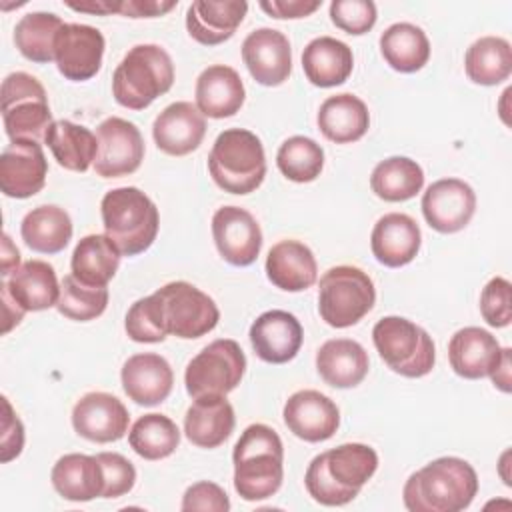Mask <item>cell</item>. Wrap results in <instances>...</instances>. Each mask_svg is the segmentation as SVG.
<instances>
[{"mask_svg":"<svg viewBox=\"0 0 512 512\" xmlns=\"http://www.w3.org/2000/svg\"><path fill=\"white\" fill-rule=\"evenodd\" d=\"M130 414L122 400L108 392H88L72 408V426L78 436L106 444L128 432Z\"/></svg>","mask_w":512,"mask_h":512,"instance_id":"obj_16","label":"cell"},{"mask_svg":"<svg viewBox=\"0 0 512 512\" xmlns=\"http://www.w3.org/2000/svg\"><path fill=\"white\" fill-rule=\"evenodd\" d=\"M108 306V288L106 286H88L80 282L74 274H66L60 282V296L56 308L62 316L88 322L98 318Z\"/></svg>","mask_w":512,"mask_h":512,"instance_id":"obj_43","label":"cell"},{"mask_svg":"<svg viewBox=\"0 0 512 512\" xmlns=\"http://www.w3.org/2000/svg\"><path fill=\"white\" fill-rule=\"evenodd\" d=\"M120 380L130 400L140 406H156L170 396L174 372L168 360L160 354L142 352L124 362Z\"/></svg>","mask_w":512,"mask_h":512,"instance_id":"obj_22","label":"cell"},{"mask_svg":"<svg viewBox=\"0 0 512 512\" xmlns=\"http://www.w3.org/2000/svg\"><path fill=\"white\" fill-rule=\"evenodd\" d=\"M302 68L314 86L332 88L348 80L354 68V56L346 42L332 36H318L306 44Z\"/></svg>","mask_w":512,"mask_h":512,"instance_id":"obj_32","label":"cell"},{"mask_svg":"<svg viewBox=\"0 0 512 512\" xmlns=\"http://www.w3.org/2000/svg\"><path fill=\"white\" fill-rule=\"evenodd\" d=\"M22 264H20V252L18 248L12 244L10 236L4 232L2 234V278H8L14 270H18Z\"/></svg>","mask_w":512,"mask_h":512,"instance_id":"obj_54","label":"cell"},{"mask_svg":"<svg viewBox=\"0 0 512 512\" xmlns=\"http://www.w3.org/2000/svg\"><path fill=\"white\" fill-rule=\"evenodd\" d=\"M124 328L134 342H142V344H156L168 336V332L162 326L160 312L152 294L136 300L130 306Z\"/></svg>","mask_w":512,"mask_h":512,"instance_id":"obj_44","label":"cell"},{"mask_svg":"<svg viewBox=\"0 0 512 512\" xmlns=\"http://www.w3.org/2000/svg\"><path fill=\"white\" fill-rule=\"evenodd\" d=\"M66 22L52 12H30L22 16L14 28V42L20 54L36 64L54 60L56 38Z\"/></svg>","mask_w":512,"mask_h":512,"instance_id":"obj_40","label":"cell"},{"mask_svg":"<svg viewBox=\"0 0 512 512\" xmlns=\"http://www.w3.org/2000/svg\"><path fill=\"white\" fill-rule=\"evenodd\" d=\"M2 406H4V418H2V448H0L2 454H0V460L10 462L24 448V426H22L20 418L14 414L6 396L2 398Z\"/></svg>","mask_w":512,"mask_h":512,"instance_id":"obj_49","label":"cell"},{"mask_svg":"<svg viewBox=\"0 0 512 512\" xmlns=\"http://www.w3.org/2000/svg\"><path fill=\"white\" fill-rule=\"evenodd\" d=\"M468 78L480 86H496L512 72V48L506 38L482 36L470 44L464 56Z\"/></svg>","mask_w":512,"mask_h":512,"instance_id":"obj_39","label":"cell"},{"mask_svg":"<svg viewBox=\"0 0 512 512\" xmlns=\"http://www.w3.org/2000/svg\"><path fill=\"white\" fill-rule=\"evenodd\" d=\"M212 236L220 256L232 266H250L262 250L260 224L240 206H222L214 212Z\"/></svg>","mask_w":512,"mask_h":512,"instance_id":"obj_15","label":"cell"},{"mask_svg":"<svg viewBox=\"0 0 512 512\" xmlns=\"http://www.w3.org/2000/svg\"><path fill=\"white\" fill-rule=\"evenodd\" d=\"M266 276L280 290L302 292L316 282L318 264L304 242L280 240L266 256Z\"/></svg>","mask_w":512,"mask_h":512,"instance_id":"obj_27","label":"cell"},{"mask_svg":"<svg viewBox=\"0 0 512 512\" xmlns=\"http://www.w3.org/2000/svg\"><path fill=\"white\" fill-rule=\"evenodd\" d=\"M476 492V470L462 458L442 456L406 480L402 498L410 512H460L472 504Z\"/></svg>","mask_w":512,"mask_h":512,"instance_id":"obj_2","label":"cell"},{"mask_svg":"<svg viewBox=\"0 0 512 512\" xmlns=\"http://www.w3.org/2000/svg\"><path fill=\"white\" fill-rule=\"evenodd\" d=\"M316 120L324 138L336 144H350L360 140L370 126L366 104L350 92L326 98L320 104Z\"/></svg>","mask_w":512,"mask_h":512,"instance_id":"obj_33","label":"cell"},{"mask_svg":"<svg viewBox=\"0 0 512 512\" xmlns=\"http://www.w3.org/2000/svg\"><path fill=\"white\" fill-rule=\"evenodd\" d=\"M176 0H122V16L128 18H154L170 12Z\"/></svg>","mask_w":512,"mask_h":512,"instance_id":"obj_51","label":"cell"},{"mask_svg":"<svg viewBox=\"0 0 512 512\" xmlns=\"http://www.w3.org/2000/svg\"><path fill=\"white\" fill-rule=\"evenodd\" d=\"M278 170L292 182H312L324 168V150L308 136H290L276 154Z\"/></svg>","mask_w":512,"mask_h":512,"instance_id":"obj_42","label":"cell"},{"mask_svg":"<svg viewBox=\"0 0 512 512\" xmlns=\"http://www.w3.org/2000/svg\"><path fill=\"white\" fill-rule=\"evenodd\" d=\"M374 302V282L356 266H334L320 278L318 312L332 328L358 324L372 310Z\"/></svg>","mask_w":512,"mask_h":512,"instance_id":"obj_8","label":"cell"},{"mask_svg":"<svg viewBox=\"0 0 512 512\" xmlns=\"http://www.w3.org/2000/svg\"><path fill=\"white\" fill-rule=\"evenodd\" d=\"M482 318L492 328H506L512 322V286L506 278H492L480 294Z\"/></svg>","mask_w":512,"mask_h":512,"instance_id":"obj_46","label":"cell"},{"mask_svg":"<svg viewBox=\"0 0 512 512\" xmlns=\"http://www.w3.org/2000/svg\"><path fill=\"white\" fill-rule=\"evenodd\" d=\"M250 344L256 356L268 364L290 362L302 346V326L286 310L262 312L250 326Z\"/></svg>","mask_w":512,"mask_h":512,"instance_id":"obj_20","label":"cell"},{"mask_svg":"<svg viewBox=\"0 0 512 512\" xmlns=\"http://www.w3.org/2000/svg\"><path fill=\"white\" fill-rule=\"evenodd\" d=\"M322 0H262L260 8L272 18H306L320 8Z\"/></svg>","mask_w":512,"mask_h":512,"instance_id":"obj_50","label":"cell"},{"mask_svg":"<svg viewBox=\"0 0 512 512\" xmlns=\"http://www.w3.org/2000/svg\"><path fill=\"white\" fill-rule=\"evenodd\" d=\"M162 326L168 334L190 340L216 328L220 312L216 302L190 282H168L152 292Z\"/></svg>","mask_w":512,"mask_h":512,"instance_id":"obj_10","label":"cell"},{"mask_svg":"<svg viewBox=\"0 0 512 512\" xmlns=\"http://www.w3.org/2000/svg\"><path fill=\"white\" fill-rule=\"evenodd\" d=\"M246 372V356L236 340L220 338L202 348L186 366L184 384L192 398L226 396Z\"/></svg>","mask_w":512,"mask_h":512,"instance_id":"obj_11","label":"cell"},{"mask_svg":"<svg viewBox=\"0 0 512 512\" xmlns=\"http://www.w3.org/2000/svg\"><path fill=\"white\" fill-rule=\"evenodd\" d=\"M206 134L204 114L192 102H172L152 124L156 146L170 156H186L202 144Z\"/></svg>","mask_w":512,"mask_h":512,"instance_id":"obj_21","label":"cell"},{"mask_svg":"<svg viewBox=\"0 0 512 512\" xmlns=\"http://www.w3.org/2000/svg\"><path fill=\"white\" fill-rule=\"evenodd\" d=\"M490 378L494 386H498L502 392H510V348H502V358L492 370Z\"/></svg>","mask_w":512,"mask_h":512,"instance_id":"obj_55","label":"cell"},{"mask_svg":"<svg viewBox=\"0 0 512 512\" xmlns=\"http://www.w3.org/2000/svg\"><path fill=\"white\" fill-rule=\"evenodd\" d=\"M48 162L40 142L18 140L0 156V188L8 198H30L46 184Z\"/></svg>","mask_w":512,"mask_h":512,"instance_id":"obj_18","label":"cell"},{"mask_svg":"<svg viewBox=\"0 0 512 512\" xmlns=\"http://www.w3.org/2000/svg\"><path fill=\"white\" fill-rule=\"evenodd\" d=\"M420 244L422 234L416 220L402 212H390L378 218L370 236L374 258L388 268L410 264L416 258Z\"/></svg>","mask_w":512,"mask_h":512,"instance_id":"obj_23","label":"cell"},{"mask_svg":"<svg viewBox=\"0 0 512 512\" xmlns=\"http://www.w3.org/2000/svg\"><path fill=\"white\" fill-rule=\"evenodd\" d=\"M284 422L288 430L306 442H324L340 426L338 406L318 390H298L284 404Z\"/></svg>","mask_w":512,"mask_h":512,"instance_id":"obj_19","label":"cell"},{"mask_svg":"<svg viewBox=\"0 0 512 512\" xmlns=\"http://www.w3.org/2000/svg\"><path fill=\"white\" fill-rule=\"evenodd\" d=\"M476 212V194L460 178L432 182L422 196V214L430 228L440 234H454L468 226Z\"/></svg>","mask_w":512,"mask_h":512,"instance_id":"obj_13","label":"cell"},{"mask_svg":"<svg viewBox=\"0 0 512 512\" xmlns=\"http://www.w3.org/2000/svg\"><path fill=\"white\" fill-rule=\"evenodd\" d=\"M236 424L234 408L226 396L194 398L184 416V434L198 448H218Z\"/></svg>","mask_w":512,"mask_h":512,"instance_id":"obj_28","label":"cell"},{"mask_svg":"<svg viewBox=\"0 0 512 512\" xmlns=\"http://www.w3.org/2000/svg\"><path fill=\"white\" fill-rule=\"evenodd\" d=\"M104 234L122 256L142 254L152 246L160 228L156 204L136 186L114 188L100 202Z\"/></svg>","mask_w":512,"mask_h":512,"instance_id":"obj_4","label":"cell"},{"mask_svg":"<svg viewBox=\"0 0 512 512\" xmlns=\"http://www.w3.org/2000/svg\"><path fill=\"white\" fill-rule=\"evenodd\" d=\"M316 368L326 384L334 388H354L366 378L370 360L360 342L334 338L318 348Z\"/></svg>","mask_w":512,"mask_h":512,"instance_id":"obj_30","label":"cell"},{"mask_svg":"<svg viewBox=\"0 0 512 512\" xmlns=\"http://www.w3.org/2000/svg\"><path fill=\"white\" fill-rule=\"evenodd\" d=\"M380 52L390 68L402 74H412L426 66L430 58V42L420 26L396 22L382 32Z\"/></svg>","mask_w":512,"mask_h":512,"instance_id":"obj_36","label":"cell"},{"mask_svg":"<svg viewBox=\"0 0 512 512\" xmlns=\"http://www.w3.org/2000/svg\"><path fill=\"white\" fill-rule=\"evenodd\" d=\"M68 8L76 12H88L96 16H108V14H120L122 12V0H84V2H66Z\"/></svg>","mask_w":512,"mask_h":512,"instance_id":"obj_52","label":"cell"},{"mask_svg":"<svg viewBox=\"0 0 512 512\" xmlns=\"http://www.w3.org/2000/svg\"><path fill=\"white\" fill-rule=\"evenodd\" d=\"M182 510H210V512H228L230 500L228 494L214 482L202 480L192 484L182 498Z\"/></svg>","mask_w":512,"mask_h":512,"instance_id":"obj_48","label":"cell"},{"mask_svg":"<svg viewBox=\"0 0 512 512\" xmlns=\"http://www.w3.org/2000/svg\"><path fill=\"white\" fill-rule=\"evenodd\" d=\"M98 154L94 172L102 178H120L136 172L144 160V140L136 124L110 116L96 130Z\"/></svg>","mask_w":512,"mask_h":512,"instance_id":"obj_12","label":"cell"},{"mask_svg":"<svg viewBox=\"0 0 512 512\" xmlns=\"http://www.w3.org/2000/svg\"><path fill=\"white\" fill-rule=\"evenodd\" d=\"M104 36L88 24H64L56 38L54 62L58 72L72 82H84L98 74L104 56Z\"/></svg>","mask_w":512,"mask_h":512,"instance_id":"obj_14","label":"cell"},{"mask_svg":"<svg viewBox=\"0 0 512 512\" xmlns=\"http://www.w3.org/2000/svg\"><path fill=\"white\" fill-rule=\"evenodd\" d=\"M208 170L224 192H254L266 176V156L260 138L244 128L220 132L208 154Z\"/></svg>","mask_w":512,"mask_h":512,"instance_id":"obj_6","label":"cell"},{"mask_svg":"<svg viewBox=\"0 0 512 512\" xmlns=\"http://www.w3.org/2000/svg\"><path fill=\"white\" fill-rule=\"evenodd\" d=\"M374 346L384 364L406 378L426 376L436 362L430 334L402 316H384L372 328Z\"/></svg>","mask_w":512,"mask_h":512,"instance_id":"obj_7","label":"cell"},{"mask_svg":"<svg viewBox=\"0 0 512 512\" xmlns=\"http://www.w3.org/2000/svg\"><path fill=\"white\" fill-rule=\"evenodd\" d=\"M120 256L118 246L106 234H88L76 244L70 268L80 282L106 286L120 266Z\"/></svg>","mask_w":512,"mask_h":512,"instance_id":"obj_37","label":"cell"},{"mask_svg":"<svg viewBox=\"0 0 512 512\" xmlns=\"http://www.w3.org/2000/svg\"><path fill=\"white\" fill-rule=\"evenodd\" d=\"M376 4L372 0H334L330 4V20L344 32L360 36L376 24Z\"/></svg>","mask_w":512,"mask_h":512,"instance_id":"obj_45","label":"cell"},{"mask_svg":"<svg viewBox=\"0 0 512 512\" xmlns=\"http://www.w3.org/2000/svg\"><path fill=\"white\" fill-rule=\"evenodd\" d=\"M502 358V346L484 328H460L448 342V360L452 370L466 378L478 380L490 376Z\"/></svg>","mask_w":512,"mask_h":512,"instance_id":"obj_24","label":"cell"},{"mask_svg":"<svg viewBox=\"0 0 512 512\" xmlns=\"http://www.w3.org/2000/svg\"><path fill=\"white\" fill-rule=\"evenodd\" d=\"M196 108L208 118L234 116L246 98L240 74L224 64L208 66L196 80Z\"/></svg>","mask_w":512,"mask_h":512,"instance_id":"obj_26","label":"cell"},{"mask_svg":"<svg viewBox=\"0 0 512 512\" xmlns=\"http://www.w3.org/2000/svg\"><path fill=\"white\" fill-rule=\"evenodd\" d=\"M0 296H2V314H4V326H2V332L8 334L16 324H20V320L24 318L26 310H22L14 300L12 296L8 294L6 286L0 284Z\"/></svg>","mask_w":512,"mask_h":512,"instance_id":"obj_53","label":"cell"},{"mask_svg":"<svg viewBox=\"0 0 512 512\" xmlns=\"http://www.w3.org/2000/svg\"><path fill=\"white\" fill-rule=\"evenodd\" d=\"M234 488L242 500L256 502L278 492L284 478V446L276 430L250 424L238 438L234 452Z\"/></svg>","mask_w":512,"mask_h":512,"instance_id":"obj_3","label":"cell"},{"mask_svg":"<svg viewBox=\"0 0 512 512\" xmlns=\"http://www.w3.org/2000/svg\"><path fill=\"white\" fill-rule=\"evenodd\" d=\"M128 444L144 460H162L178 448L180 430L176 422L164 414H144L132 424Z\"/></svg>","mask_w":512,"mask_h":512,"instance_id":"obj_41","label":"cell"},{"mask_svg":"<svg viewBox=\"0 0 512 512\" xmlns=\"http://www.w3.org/2000/svg\"><path fill=\"white\" fill-rule=\"evenodd\" d=\"M54 160L72 172H86L98 154V138L80 124L54 120L44 136Z\"/></svg>","mask_w":512,"mask_h":512,"instance_id":"obj_35","label":"cell"},{"mask_svg":"<svg viewBox=\"0 0 512 512\" xmlns=\"http://www.w3.org/2000/svg\"><path fill=\"white\" fill-rule=\"evenodd\" d=\"M54 490L70 502H88L102 498L104 472L96 456L88 454H64L56 460L50 474Z\"/></svg>","mask_w":512,"mask_h":512,"instance_id":"obj_31","label":"cell"},{"mask_svg":"<svg viewBox=\"0 0 512 512\" xmlns=\"http://www.w3.org/2000/svg\"><path fill=\"white\" fill-rule=\"evenodd\" d=\"M246 12L248 4L242 0H196L186 10V28L198 44L216 46L234 36Z\"/></svg>","mask_w":512,"mask_h":512,"instance_id":"obj_25","label":"cell"},{"mask_svg":"<svg viewBox=\"0 0 512 512\" xmlns=\"http://www.w3.org/2000/svg\"><path fill=\"white\" fill-rule=\"evenodd\" d=\"M2 118L12 142L44 140L52 120L44 86L28 72H12L2 82Z\"/></svg>","mask_w":512,"mask_h":512,"instance_id":"obj_9","label":"cell"},{"mask_svg":"<svg viewBox=\"0 0 512 512\" xmlns=\"http://www.w3.org/2000/svg\"><path fill=\"white\" fill-rule=\"evenodd\" d=\"M424 186L422 166L406 156H390L378 162L370 174L372 192L386 202L414 198Z\"/></svg>","mask_w":512,"mask_h":512,"instance_id":"obj_38","label":"cell"},{"mask_svg":"<svg viewBox=\"0 0 512 512\" xmlns=\"http://www.w3.org/2000/svg\"><path fill=\"white\" fill-rule=\"evenodd\" d=\"M12 300L26 312H40L56 306L60 284L54 268L44 260H28L8 278H2Z\"/></svg>","mask_w":512,"mask_h":512,"instance_id":"obj_29","label":"cell"},{"mask_svg":"<svg viewBox=\"0 0 512 512\" xmlns=\"http://www.w3.org/2000/svg\"><path fill=\"white\" fill-rule=\"evenodd\" d=\"M376 468L378 454L374 448L348 442L314 456L306 468L304 484L316 502L324 506H344L360 494Z\"/></svg>","mask_w":512,"mask_h":512,"instance_id":"obj_1","label":"cell"},{"mask_svg":"<svg viewBox=\"0 0 512 512\" xmlns=\"http://www.w3.org/2000/svg\"><path fill=\"white\" fill-rule=\"evenodd\" d=\"M242 60L262 86H280L292 72V48L280 30L258 28L242 42Z\"/></svg>","mask_w":512,"mask_h":512,"instance_id":"obj_17","label":"cell"},{"mask_svg":"<svg viewBox=\"0 0 512 512\" xmlns=\"http://www.w3.org/2000/svg\"><path fill=\"white\" fill-rule=\"evenodd\" d=\"M20 234L24 244L34 252L58 254L72 238V220L64 208L42 204L22 218Z\"/></svg>","mask_w":512,"mask_h":512,"instance_id":"obj_34","label":"cell"},{"mask_svg":"<svg viewBox=\"0 0 512 512\" xmlns=\"http://www.w3.org/2000/svg\"><path fill=\"white\" fill-rule=\"evenodd\" d=\"M104 472V492L102 498H118L128 494L136 482V468L128 458L118 452L96 454Z\"/></svg>","mask_w":512,"mask_h":512,"instance_id":"obj_47","label":"cell"},{"mask_svg":"<svg viewBox=\"0 0 512 512\" xmlns=\"http://www.w3.org/2000/svg\"><path fill=\"white\" fill-rule=\"evenodd\" d=\"M172 82L174 64L170 54L158 44H136L114 70L112 94L120 106L144 110L166 94Z\"/></svg>","mask_w":512,"mask_h":512,"instance_id":"obj_5","label":"cell"}]
</instances>
